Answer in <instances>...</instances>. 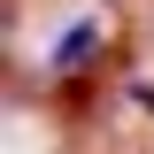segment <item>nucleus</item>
Instances as JSON below:
<instances>
[{
	"mask_svg": "<svg viewBox=\"0 0 154 154\" xmlns=\"http://www.w3.org/2000/svg\"><path fill=\"white\" fill-rule=\"evenodd\" d=\"M93 46H100V16H85V23H77L69 38H54V77H77Z\"/></svg>",
	"mask_w": 154,
	"mask_h": 154,
	"instance_id": "obj_1",
	"label": "nucleus"
},
{
	"mask_svg": "<svg viewBox=\"0 0 154 154\" xmlns=\"http://www.w3.org/2000/svg\"><path fill=\"white\" fill-rule=\"evenodd\" d=\"M131 93H139V100H146V108H154V85H131Z\"/></svg>",
	"mask_w": 154,
	"mask_h": 154,
	"instance_id": "obj_2",
	"label": "nucleus"
}]
</instances>
